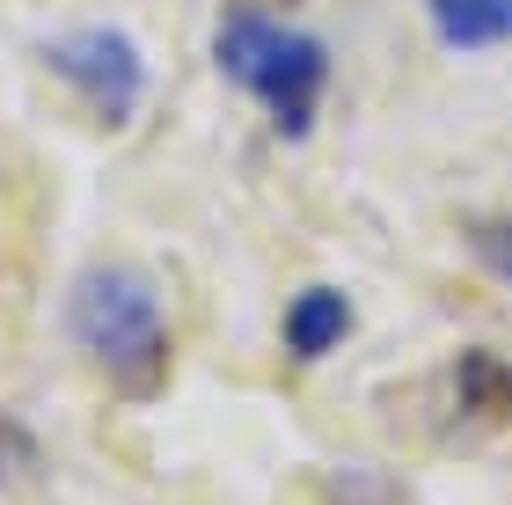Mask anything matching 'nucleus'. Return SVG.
Returning <instances> with one entry per match:
<instances>
[{"instance_id": "obj_1", "label": "nucleus", "mask_w": 512, "mask_h": 505, "mask_svg": "<svg viewBox=\"0 0 512 505\" xmlns=\"http://www.w3.org/2000/svg\"><path fill=\"white\" fill-rule=\"evenodd\" d=\"M66 330L125 396H154L169 374V315H161V293L147 271H125V264L81 271L66 293Z\"/></svg>"}, {"instance_id": "obj_2", "label": "nucleus", "mask_w": 512, "mask_h": 505, "mask_svg": "<svg viewBox=\"0 0 512 505\" xmlns=\"http://www.w3.org/2000/svg\"><path fill=\"white\" fill-rule=\"evenodd\" d=\"M220 74L242 81L256 103L271 110V125L300 140V132L315 125V103H322V81H330V52H322V37L308 30H278L264 15H235L220 30Z\"/></svg>"}, {"instance_id": "obj_3", "label": "nucleus", "mask_w": 512, "mask_h": 505, "mask_svg": "<svg viewBox=\"0 0 512 505\" xmlns=\"http://www.w3.org/2000/svg\"><path fill=\"white\" fill-rule=\"evenodd\" d=\"M44 66L81 88L88 103H96L103 125H125L139 110V88H147V66H139L132 37L125 30H66V37H44Z\"/></svg>"}, {"instance_id": "obj_4", "label": "nucleus", "mask_w": 512, "mask_h": 505, "mask_svg": "<svg viewBox=\"0 0 512 505\" xmlns=\"http://www.w3.org/2000/svg\"><path fill=\"white\" fill-rule=\"evenodd\" d=\"M344 337H352V301L337 286H308L286 308V352L293 359H330Z\"/></svg>"}, {"instance_id": "obj_5", "label": "nucleus", "mask_w": 512, "mask_h": 505, "mask_svg": "<svg viewBox=\"0 0 512 505\" xmlns=\"http://www.w3.org/2000/svg\"><path fill=\"white\" fill-rule=\"evenodd\" d=\"M454 403L469 410V425L512 432V366L498 352H461L454 359Z\"/></svg>"}, {"instance_id": "obj_6", "label": "nucleus", "mask_w": 512, "mask_h": 505, "mask_svg": "<svg viewBox=\"0 0 512 505\" xmlns=\"http://www.w3.org/2000/svg\"><path fill=\"white\" fill-rule=\"evenodd\" d=\"M439 37L454 52H483V44H512V0H425Z\"/></svg>"}, {"instance_id": "obj_7", "label": "nucleus", "mask_w": 512, "mask_h": 505, "mask_svg": "<svg viewBox=\"0 0 512 505\" xmlns=\"http://www.w3.org/2000/svg\"><path fill=\"white\" fill-rule=\"evenodd\" d=\"M469 235V249L483 257V271H498V279L512 286V213H491V220H469L461 227Z\"/></svg>"}]
</instances>
